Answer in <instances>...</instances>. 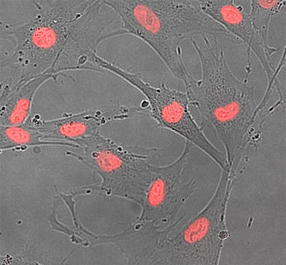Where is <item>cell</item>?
<instances>
[{
    "instance_id": "obj_3",
    "label": "cell",
    "mask_w": 286,
    "mask_h": 265,
    "mask_svg": "<svg viewBox=\"0 0 286 265\" xmlns=\"http://www.w3.org/2000/svg\"><path fill=\"white\" fill-rule=\"evenodd\" d=\"M54 78L53 74L46 71L14 90L0 95V125L25 124L29 116L36 93L46 82Z\"/></svg>"
},
{
    "instance_id": "obj_2",
    "label": "cell",
    "mask_w": 286,
    "mask_h": 265,
    "mask_svg": "<svg viewBox=\"0 0 286 265\" xmlns=\"http://www.w3.org/2000/svg\"><path fill=\"white\" fill-rule=\"evenodd\" d=\"M158 96L149 99L152 116L161 127L172 131L200 150L206 149L210 141L193 118L186 93L164 85Z\"/></svg>"
},
{
    "instance_id": "obj_1",
    "label": "cell",
    "mask_w": 286,
    "mask_h": 265,
    "mask_svg": "<svg viewBox=\"0 0 286 265\" xmlns=\"http://www.w3.org/2000/svg\"><path fill=\"white\" fill-rule=\"evenodd\" d=\"M248 81L239 80L228 68L205 69L200 79H194L186 88L189 107L217 136L224 134L230 129L235 108L249 106L254 90Z\"/></svg>"
},
{
    "instance_id": "obj_5",
    "label": "cell",
    "mask_w": 286,
    "mask_h": 265,
    "mask_svg": "<svg viewBox=\"0 0 286 265\" xmlns=\"http://www.w3.org/2000/svg\"><path fill=\"white\" fill-rule=\"evenodd\" d=\"M228 236V234L226 231L223 230L220 232L219 236L221 239H223L226 238Z\"/></svg>"
},
{
    "instance_id": "obj_4",
    "label": "cell",
    "mask_w": 286,
    "mask_h": 265,
    "mask_svg": "<svg viewBox=\"0 0 286 265\" xmlns=\"http://www.w3.org/2000/svg\"><path fill=\"white\" fill-rule=\"evenodd\" d=\"M55 141L45 139L44 136L32 125L23 124L0 126V146L4 150L21 146L51 145Z\"/></svg>"
}]
</instances>
